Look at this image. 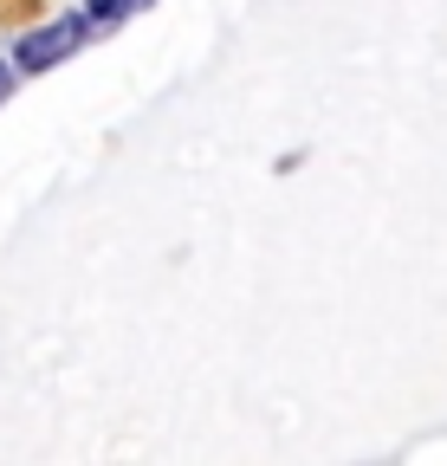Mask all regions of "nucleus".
I'll return each mask as SVG.
<instances>
[{"label":"nucleus","mask_w":447,"mask_h":466,"mask_svg":"<svg viewBox=\"0 0 447 466\" xmlns=\"http://www.w3.org/2000/svg\"><path fill=\"white\" fill-rule=\"evenodd\" d=\"M91 39V26L78 20V14H59V20H46V26H33L20 46H14V66L20 72H46V66H66V58L78 52Z\"/></svg>","instance_id":"nucleus-1"},{"label":"nucleus","mask_w":447,"mask_h":466,"mask_svg":"<svg viewBox=\"0 0 447 466\" xmlns=\"http://www.w3.org/2000/svg\"><path fill=\"white\" fill-rule=\"evenodd\" d=\"M137 14V0H85V7H78V20L91 26V33H110V26H124Z\"/></svg>","instance_id":"nucleus-2"},{"label":"nucleus","mask_w":447,"mask_h":466,"mask_svg":"<svg viewBox=\"0 0 447 466\" xmlns=\"http://www.w3.org/2000/svg\"><path fill=\"white\" fill-rule=\"evenodd\" d=\"M14 78H20V66H0V97L14 91Z\"/></svg>","instance_id":"nucleus-3"},{"label":"nucleus","mask_w":447,"mask_h":466,"mask_svg":"<svg viewBox=\"0 0 447 466\" xmlns=\"http://www.w3.org/2000/svg\"><path fill=\"white\" fill-rule=\"evenodd\" d=\"M137 7H149V0H137Z\"/></svg>","instance_id":"nucleus-4"}]
</instances>
